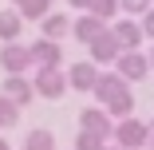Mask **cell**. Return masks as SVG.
Returning a JSON list of instances; mask_svg holds the SVG:
<instances>
[{
  "mask_svg": "<svg viewBox=\"0 0 154 150\" xmlns=\"http://www.w3.org/2000/svg\"><path fill=\"white\" fill-rule=\"evenodd\" d=\"M91 95L99 99V107H103L111 118H131V115H134V91H131V83L122 79L119 71L99 75V83H95Z\"/></svg>",
  "mask_w": 154,
  "mask_h": 150,
  "instance_id": "6da1fadb",
  "label": "cell"
},
{
  "mask_svg": "<svg viewBox=\"0 0 154 150\" xmlns=\"http://www.w3.org/2000/svg\"><path fill=\"white\" fill-rule=\"evenodd\" d=\"M111 142L127 146V150H146V146H150V127L138 123L134 115H131V118H119V123H115V138H111Z\"/></svg>",
  "mask_w": 154,
  "mask_h": 150,
  "instance_id": "7a4b0ae2",
  "label": "cell"
},
{
  "mask_svg": "<svg viewBox=\"0 0 154 150\" xmlns=\"http://www.w3.org/2000/svg\"><path fill=\"white\" fill-rule=\"evenodd\" d=\"M32 83H36V95H40V99H59L63 91H71L67 71H59V67H36Z\"/></svg>",
  "mask_w": 154,
  "mask_h": 150,
  "instance_id": "3957f363",
  "label": "cell"
},
{
  "mask_svg": "<svg viewBox=\"0 0 154 150\" xmlns=\"http://www.w3.org/2000/svg\"><path fill=\"white\" fill-rule=\"evenodd\" d=\"M0 67H4L8 75H28V71H36L32 47H24V44H4V47H0Z\"/></svg>",
  "mask_w": 154,
  "mask_h": 150,
  "instance_id": "277c9868",
  "label": "cell"
},
{
  "mask_svg": "<svg viewBox=\"0 0 154 150\" xmlns=\"http://www.w3.org/2000/svg\"><path fill=\"white\" fill-rule=\"evenodd\" d=\"M115 71L127 79V83H138V79L150 75V55H142V51H122V55L115 59Z\"/></svg>",
  "mask_w": 154,
  "mask_h": 150,
  "instance_id": "5b68a950",
  "label": "cell"
},
{
  "mask_svg": "<svg viewBox=\"0 0 154 150\" xmlns=\"http://www.w3.org/2000/svg\"><path fill=\"white\" fill-rule=\"evenodd\" d=\"M79 130H87V134H99V138H115V123H111V115L103 111V107H87L83 115H79Z\"/></svg>",
  "mask_w": 154,
  "mask_h": 150,
  "instance_id": "8992f818",
  "label": "cell"
},
{
  "mask_svg": "<svg viewBox=\"0 0 154 150\" xmlns=\"http://www.w3.org/2000/svg\"><path fill=\"white\" fill-rule=\"evenodd\" d=\"M99 63H91V59H83V63H71L67 67V83H71V91H95V83H99Z\"/></svg>",
  "mask_w": 154,
  "mask_h": 150,
  "instance_id": "52a82bcc",
  "label": "cell"
},
{
  "mask_svg": "<svg viewBox=\"0 0 154 150\" xmlns=\"http://www.w3.org/2000/svg\"><path fill=\"white\" fill-rule=\"evenodd\" d=\"M107 28H111V24H107V20H99L95 12H83V16L71 24V36H75L79 44H95V40L107 32Z\"/></svg>",
  "mask_w": 154,
  "mask_h": 150,
  "instance_id": "ba28073f",
  "label": "cell"
},
{
  "mask_svg": "<svg viewBox=\"0 0 154 150\" xmlns=\"http://www.w3.org/2000/svg\"><path fill=\"white\" fill-rule=\"evenodd\" d=\"M111 32H115V40H119L122 51H138V47H142V24L131 20V16H127V20H115Z\"/></svg>",
  "mask_w": 154,
  "mask_h": 150,
  "instance_id": "9c48e42d",
  "label": "cell"
},
{
  "mask_svg": "<svg viewBox=\"0 0 154 150\" xmlns=\"http://www.w3.org/2000/svg\"><path fill=\"white\" fill-rule=\"evenodd\" d=\"M12 103H20V107H28L36 99V83L28 79V75H4V87H0Z\"/></svg>",
  "mask_w": 154,
  "mask_h": 150,
  "instance_id": "30bf717a",
  "label": "cell"
},
{
  "mask_svg": "<svg viewBox=\"0 0 154 150\" xmlns=\"http://www.w3.org/2000/svg\"><path fill=\"white\" fill-rule=\"evenodd\" d=\"M32 63L36 67H59L63 63V47H59V40H36L32 44Z\"/></svg>",
  "mask_w": 154,
  "mask_h": 150,
  "instance_id": "8fae6325",
  "label": "cell"
},
{
  "mask_svg": "<svg viewBox=\"0 0 154 150\" xmlns=\"http://www.w3.org/2000/svg\"><path fill=\"white\" fill-rule=\"evenodd\" d=\"M87 47H91V63H115V59L122 55V47H119V40H115L111 28H107L95 44H87Z\"/></svg>",
  "mask_w": 154,
  "mask_h": 150,
  "instance_id": "7c38bea8",
  "label": "cell"
},
{
  "mask_svg": "<svg viewBox=\"0 0 154 150\" xmlns=\"http://www.w3.org/2000/svg\"><path fill=\"white\" fill-rule=\"evenodd\" d=\"M40 32H44V40H63V36L71 32V20H67L63 12H48V16L40 20Z\"/></svg>",
  "mask_w": 154,
  "mask_h": 150,
  "instance_id": "4fadbf2b",
  "label": "cell"
},
{
  "mask_svg": "<svg viewBox=\"0 0 154 150\" xmlns=\"http://www.w3.org/2000/svg\"><path fill=\"white\" fill-rule=\"evenodd\" d=\"M24 32V16L12 8V12H0V44H16Z\"/></svg>",
  "mask_w": 154,
  "mask_h": 150,
  "instance_id": "5bb4252c",
  "label": "cell"
},
{
  "mask_svg": "<svg viewBox=\"0 0 154 150\" xmlns=\"http://www.w3.org/2000/svg\"><path fill=\"white\" fill-rule=\"evenodd\" d=\"M12 4H16V12L24 20H44L51 12V0H12Z\"/></svg>",
  "mask_w": 154,
  "mask_h": 150,
  "instance_id": "9a60e30c",
  "label": "cell"
},
{
  "mask_svg": "<svg viewBox=\"0 0 154 150\" xmlns=\"http://www.w3.org/2000/svg\"><path fill=\"white\" fill-rule=\"evenodd\" d=\"M24 150H55V134L44 130V127H36L32 134L24 138Z\"/></svg>",
  "mask_w": 154,
  "mask_h": 150,
  "instance_id": "2e32d148",
  "label": "cell"
},
{
  "mask_svg": "<svg viewBox=\"0 0 154 150\" xmlns=\"http://www.w3.org/2000/svg\"><path fill=\"white\" fill-rule=\"evenodd\" d=\"M16 123H20V103H12L4 91H0V127L8 130V127H16Z\"/></svg>",
  "mask_w": 154,
  "mask_h": 150,
  "instance_id": "e0dca14e",
  "label": "cell"
},
{
  "mask_svg": "<svg viewBox=\"0 0 154 150\" xmlns=\"http://www.w3.org/2000/svg\"><path fill=\"white\" fill-rule=\"evenodd\" d=\"M91 12H95L99 20H107V24H111V20H115V12H122V8H119V0H95V4H91Z\"/></svg>",
  "mask_w": 154,
  "mask_h": 150,
  "instance_id": "ac0fdd59",
  "label": "cell"
},
{
  "mask_svg": "<svg viewBox=\"0 0 154 150\" xmlns=\"http://www.w3.org/2000/svg\"><path fill=\"white\" fill-rule=\"evenodd\" d=\"M75 150H107V138H99V134H87V130H79V138H75Z\"/></svg>",
  "mask_w": 154,
  "mask_h": 150,
  "instance_id": "d6986e66",
  "label": "cell"
},
{
  "mask_svg": "<svg viewBox=\"0 0 154 150\" xmlns=\"http://www.w3.org/2000/svg\"><path fill=\"white\" fill-rule=\"evenodd\" d=\"M119 8L131 12V16H146L150 12V0H119Z\"/></svg>",
  "mask_w": 154,
  "mask_h": 150,
  "instance_id": "ffe728a7",
  "label": "cell"
},
{
  "mask_svg": "<svg viewBox=\"0 0 154 150\" xmlns=\"http://www.w3.org/2000/svg\"><path fill=\"white\" fill-rule=\"evenodd\" d=\"M138 24H142V36H146V40L154 44V8H150V12H146V16L138 20Z\"/></svg>",
  "mask_w": 154,
  "mask_h": 150,
  "instance_id": "44dd1931",
  "label": "cell"
},
{
  "mask_svg": "<svg viewBox=\"0 0 154 150\" xmlns=\"http://www.w3.org/2000/svg\"><path fill=\"white\" fill-rule=\"evenodd\" d=\"M67 4H71L75 12H91V4H95V0H67Z\"/></svg>",
  "mask_w": 154,
  "mask_h": 150,
  "instance_id": "7402d4cb",
  "label": "cell"
},
{
  "mask_svg": "<svg viewBox=\"0 0 154 150\" xmlns=\"http://www.w3.org/2000/svg\"><path fill=\"white\" fill-rule=\"evenodd\" d=\"M146 127H150V150H154V118H150V123H146Z\"/></svg>",
  "mask_w": 154,
  "mask_h": 150,
  "instance_id": "603a6c76",
  "label": "cell"
},
{
  "mask_svg": "<svg viewBox=\"0 0 154 150\" xmlns=\"http://www.w3.org/2000/svg\"><path fill=\"white\" fill-rule=\"evenodd\" d=\"M107 150H127V146H119V142H107Z\"/></svg>",
  "mask_w": 154,
  "mask_h": 150,
  "instance_id": "cb8c5ba5",
  "label": "cell"
},
{
  "mask_svg": "<svg viewBox=\"0 0 154 150\" xmlns=\"http://www.w3.org/2000/svg\"><path fill=\"white\" fill-rule=\"evenodd\" d=\"M0 150H12V146H8V138H0Z\"/></svg>",
  "mask_w": 154,
  "mask_h": 150,
  "instance_id": "d4e9b609",
  "label": "cell"
},
{
  "mask_svg": "<svg viewBox=\"0 0 154 150\" xmlns=\"http://www.w3.org/2000/svg\"><path fill=\"white\" fill-rule=\"evenodd\" d=\"M150 75H154V47H150Z\"/></svg>",
  "mask_w": 154,
  "mask_h": 150,
  "instance_id": "484cf974",
  "label": "cell"
},
{
  "mask_svg": "<svg viewBox=\"0 0 154 150\" xmlns=\"http://www.w3.org/2000/svg\"><path fill=\"white\" fill-rule=\"evenodd\" d=\"M146 150H150V146H146Z\"/></svg>",
  "mask_w": 154,
  "mask_h": 150,
  "instance_id": "4316f807",
  "label": "cell"
}]
</instances>
